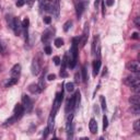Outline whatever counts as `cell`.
Listing matches in <instances>:
<instances>
[{
    "label": "cell",
    "mask_w": 140,
    "mask_h": 140,
    "mask_svg": "<svg viewBox=\"0 0 140 140\" xmlns=\"http://www.w3.org/2000/svg\"><path fill=\"white\" fill-rule=\"evenodd\" d=\"M79 41H80V38L78 37H75L74 40H72V47H71V59H69V67L70 68H74V67L76 66L77 64V59H78V44H79Z\"/></svg>",
    "instance_id": "6da1fadb"
},
{
    "label": "cell",
    "mask_w": 140,
    "mask_h": 140,
    "mask_svg": "<svg viewBox=\"0 0 140 140\" xmlns=\"http://www.w3.org/2000/svg\"><path fill=\"white\" fill-rule=\"evenodd\" d=\"M63 97H64V92H63V90H61V92H59L56 96V99H55V102H54V107L52 109V115L53 116H55L58 111V108L60 106V104H61V101H63Z\"/></svg>",
    "instance_id": "7a4b0ae2"
},
{
    "label": "cell",
    "mask_w": 140,
    "mask_h": 140,
    "mask_svg": "<svg viewBox=\"0 0 140 140\" xmlns=\"http://www.w3.org/2000/svg\"><path fill=\"white\" fill-rule=\"evenodd\" d=\"M72 119H74V114H70V116L67 119V124H66V130L68 133V138H72V132H74V123H72Z\"/></svg>",
    "instance_id": "3957f363"
},
{
    "label": "cell",
    "mask_w": 140,
    "mask_h": 140,
    "mask_svg": "<svg viewBox=\"0 0 140 140\" xmlns=\"http://www.w3.org/2000/svg\"><path fill=\"white\" fill-rule=\"evenodd\" d=\"M22 103H23V107H24V111L26 112H31L32 108H33V103L31 101V99L27 96V95H23L22 96Z\"/></svg>",
    "instance_id": "277c9868"
},
{
    "label": "cell",
    "mask_w": 140,
    "mask_h": 140,
    "mask_svg": "<svg viewBox=\"0 0 140 140\" xmlns=\"http://www.w3.org/2000/svg\"><path fill=\"white\" fill-rule=\"evenodd\" d=\"M31 70H32V74L34 76L36 75H38L40 74V71H41V64L40 61L36 58L33 59V61H32V65H31Z\"/></svg>",
    "instance_id": "5b68a950"
},
{
    "label": "cell",
    "mask_w": 140,
    "mask_h": 140,
    "mask_svg": "<svg viewBox=\"0 0 140 140\" xmlns=\"http://www.w3.org/2000/svg\"><path fill=\"white\" fill-rule=\"evenodd\" d=\"M139 83V77L138 76H130V77H127L125 79V84L128 87H132L135 84Z\"/></svg>",
    "instance_id": "8992f818"
},
{
    "label": "cell",
    "mask_w": 140,
    "mask_h": 140,
    "mask_svg": "<svg viewBox=\"0 0 140 140\" xmlns=\"http://www.w3.org/2000/svg\"><path fill=\"white\" fill-rule=\"evenodd\" d=\"M127 68H128V70H130L131 72L138 74V72L140 71V65L138 64V61H130L128 65H127Z\"/></svg>",
    "instance_id": "52a82bcc"
},
{
    "label": "cell",
    "mask_w": 140,
    "mask_h": 140,
    "mask_svg": "<svg viewBox=\"0 0 140 140\" xmlns=\"http://www.w3.org/2000/svg\"><path fill=\"white\" fill-rule=\"evenodd\" d=\"M23 114H24V107L22 104H16L14 106V116L19 119L23 116Z\"/></svg>",
    "instance_id": "ba28073f"
},
{
    "label": "cell",
    "mask_w": 140,
    "mask_h": 140,
    "mask_svg": "<svg viewBox=\"0 0 140 140\" xmlns=\"http://www.w3.org/2000/svg\"><path fill=\"white\" fill-rule=\"evenodd\" d=\"M21 74V65L16 64L13 66V68L11 69V78H19Z\"/></svg>",
    "instance_id": "9c48e42d"
},
{
    "label": "cell",
    "mask_w": 140,
    "mask_h": 140,
    "mask_svg": "<svg viewBox=\"0 0 140 140\" xmlns=\"http://www.w3.org/2000/svg\"><path fill=\"white\" fill-rule=\"evenodd\" d=\"M52 12L54 13L55 18L58 19L59 18V12H60V4H59V0H55V2L52 7Z\"/></svg>",
    "instance_id": "30bf717a"
},
{
    "label": "cell",
    "mask_w": 140,
    "mask_h": 140,
    "mask_svg": "<svg viewBox=\"0 0 140 140\" xmlns=\"http://www.w3.org/2000/svg\"><path fill=\"white\" fill-rule=\"evenodd\" d=\"M76 100H75V95L74 96H71L70 99L68 100V102H67V104H66V112L68 113V112H70V111H72L76 106Z\"/></svg>",
    "instance_id": "8fae6325"
},
{
    "label": "cell",
    "mask_w": 140,
    "mask_h": 140,
    "mask_svg": "<svg viewBox=\"0 0 140 140\" xmlns=\"http://www.w3.org/2000/svg\"><path fill=\"white\" fill-rule=\"evenodd\" d=\"M89 129L91 131V133H96L97 132V124L94 118H91L90 119V123H89Z\"/></svg>",
    "instance_id": "7c38bea8"
},
{
    "label": "cell",
    "mask_w": 140,
    "mask_h": 140,
    "mask_svg": "<svg viewBox=\"0 0 140 140\" xmlns=\"http://www.w3.org/2000/svg\"><path fill=\"white\" fill-rule=\"evenodd\" d=\"M21 29H22V24L20 23V20L18 18H14V26H13V30H14V33L16 35H20L21 33Z\"/></svg>",
    "instance_id": "4fadbf2b"
},
{
    "label": "cell",
    "mask_w": 140,
    "mask_h": 140,
    "mask_svg": "<svg viewBox=\"0 0 140 140\" xmlns=\"http://www.w3.org/2000/svg\"><path fill=\"white\" fill-rule=\"evenodd\" d=\"M76 10H77V16L79 19V18L81 16V14L83 13V11H84V3L82 1L76 3Z\"/></svg>",
    "instance_id": "5bb4252c"
},
{
    "label": "cell",
    "mask_w": 140,
    "mask_h": 140,
    "mask_svg": "<svg viewBox=\"0 0 140 140\" xmlns=\"http://www.w3.org/2000/svg\"><path fill=\"white\" fill-rule=\"evenodd\" d=\"M29 91H30L31 93H33V94H38V93L42 92V90L40 89L38 84H35V83L30 84V86H29Z\"/></svg>",
    "instance_id": "9a60e30c"
},
{
    "label": "cell",
    "mask_w": 140,
    "mask_h": 140,
    "mask_svg": "<svg viewBox=\"0 0 140 140\" xmlns=\"http://www.w3.org/2000/svg\"><path fill=\"white\" fill-rule=\"evenodd\" d=\"M100 68H101V61H100V59L94 60V61H93V76L99 75Z\"/></svg>",
    "instance_id": "2e32d148"
},
{
    "label": "cell",
    "mask_w": 140,
    "mask_h": 140,
    "mask_svg": "<svg viewBox=\"0 0 140 140\" xmlns=\"http://www.w3.org/2000/svg\"><path fill=\"white\" fill-rule=\"evenodd\" d=\"M51 30H46V31L43 33V35H42V42H43L44 44H47L48 42H49L51 40Z\"/></svg>",
    "instance_id": "e0dca14e"
},
{
    "label": "cell",
    "mask_w": 140,
    "mask_h": 140,
    "mask_svg": "<svg viewBox=\"0 0 140 140\" xmlns=\"http://www.w3.org/2000/svg\"><path fill=\"white\" fill-rule=\"evenodd\" d=\"M54 119H55V116H53V115H51L49 118H48V130H49V132H53V129H54Z\"/></svg>",
    "instance_id": "ac0fdd59"
},
{
    "label": "cell",
    "mask_w": 140,
    "mask_h": 140,
    "mask_svg": "<svg viewBox=\"0 0 140 140\" xmlns=\"http://www.w3.org/2000/svg\"><path fill=\"white\" fill-rule=\"evenodd\" d=\"M16 117L15 116H12V117H10L9 119H7L4 121V124H3V127H8V126H11L12 124H14L15 121H16Z\"/></svg>",
    "instance_id": "d6986e66"
},
{
    "label": "cell",
    "mask_w": 140,
    "mask_h": 140,
    "mask_svg": "<svg viewBox=\"0 0 140 140\" xmlns=\"http://www.w3.org/2000/svg\"><path fill=\"white\" fill-rule=\"evenodd\" d=\"M139 96L136 94V95H132L130 99H129V103L131 105H139Z\"/></svg>",
    "instance_id": "ffe728a7"
},
{
    "label": "cell",
    "mask_w": 140,
    "mask_h": 140,
    "mask_svg": "<svg viewBox=\"0 0 140 140\" xmlns=\"http://www.w3.org/2000/svg\"><path fill=\"white\" fill-rule=\"evenodd\" d=\"M69 63V58H68V54H65V56L63 58V61H61V70H65L67 65Z\"/></svg>",
    "instance_id": "44dd1931"
},
{
    "label": "cell",
    "mask_w": 140,
    "mask_h": 140,
    "mask_svg": "<svg viewBox=\"0 0 140 140\" xmlns=\"http://www.w3.org/2000/svg\"><path fill=\"white\" fill-rule=\"evenodd\" d=\"M7 23L10 29L13 30V26H14V18H12L11 15H7Z\"/></svg>",
    "instance_id": "7402d4cb"
},
{
    "label": "cell",
    "mask_w": 140,
    "mask_h": 140,
    "mask_svg": "<svg viewBox=\"0 0 140 140\" xmlns=\"http://www.w3.org/2000/svg\"><path fill=\"white\" fill-rule=\"evenodd\" d=\"M75 100H76V107H79V105H80V101H81V94L79 91H77L76 94H75Z\"/></svg>",
    "instance_id": "603a6c76"
},
{
    "label": "cell",
    "mask_w": 140,
    "mask_h": 140,
    "mask_svg": "<svg viewBox=\"0 0 140 140\" xmlns=\"http://www.w3.org/2000/svg\"><path fill=\"white\" fill-rule=\"evenodd\" d=\"M130 111L133 115H139L140 113V108H139V105H131V108Z\"/></svg>",
    "instance_id": "cb8c5ba5"
},
{
    "label": "cell",
    "mask_w": 140,
    "mask_h": 140,
    "mask_svg": "<svg viewBox=\"0 0 140 140\" xmlns=\"http://www.w3.org/2000/svg\"><path fill=\"white\" fill-rule=\"evenodd\" d=\"M66 90L68 91V92H72V91L75 90V84L72 82H68L66 83Z\"/></svg>",
    "instance_id": "d4e9b609"
},
{
    "label": "cell",
    "mask_w": 140,
    "mask_h": 140,
    "mask_svg": "<svg viewBox=\"0 0 140 140\" xmlns=\"http://www.w3.org/2000/svg\"><path fill=\"white\" fill-rule=\"evenodd\" d=\"M71 25H72V21H67L65 24H64V31L65 32H68L69 31V29L71 27Z\"/></svg>",
    "instance_id": "484cf974"
},
{
    "label": "cell",
    "mask_w": 140,
    "mask_h": 140,
    "mask_svg": "<svg viewBox=\"0 0 140 140\" xmlns=\"http://www.w3.org/2000/svg\"><path fill=\"white\" fill-rule=\"evenodd\" d=\"M82 80H83V82H87L88 81V75H87V68H86V66L82 68Z\"/></svg>",
    "instance_id": "4316f807"
},
{
    "label": "cell",
    "mask_w": 140,
    "mask_h": 140,
    "mask_svg": "<svg viewBox=\"0 0 140 140\" xmlns=\"http://www.w3.org/2000/svg\"><path fill=\"white\" fill-rule=\"evenodd\" d=\"M64 45V41H63V38H60V37H58V38H56L55 40V46L56 47H61Z\"/></svg>",
    "instance_id": "83f0119b"
},
{
    "label": "cell",
    "mask_w": 140,
    "mask_h": 140,
    "mask_svg": "<svg viewBox=\"0 0 140 140\" xmlns=\"http://www.w3.org/2000/svg\"><path fill=\"white\" fill-rule=\"evenodd\" d=\"M38 87H40V89L43 91L44 90V88H45V82H44V76H42L41 78H40V82H38Z\"/></svg>",
    "instance_id": "f1b7e54d"
},
{
    "label": "cell",
    "mask_w": 140,
    "mask_h": 140,
    "mask_svg": "<svg viewBox=\"0 0 140 140\" xmlns=\"http://www.w3.org/2000/svg\"><path fill=\"white\" fill-rule=\"evenodd\" d=\"M16 82H18V79H16V78H11L10 80H9V82L5 84V87L9 88V87H11V86H13V84H15Z\"/></svg>",
    "instance_id": "f546056e"
},
{
    "label": "cell",
    "mask_w": 140,
    "mask_h": 140,
    "mask_svg": "<svg viewBox=\"0 0 140 140\" xmlns=\"http://www.w3.org/2000/svg\"><path fill=\"white\" fill-rule=\"evenodd\" d=\"M100 102H101V107H102V109H105V108H106V101H105V97H104V96H100Z\"/></svg>",
    "instance_id": "4dcf8cb0"
},
{
    "label": "cell",
    "mask_w": 140,
    "mask_h": 140,
    "mask_svg": "<svg viewBox=\"0 0 140 140\" xmlns=\"http://www.w3.org/2000/svg\"><path fill=\"white\" fill-rule=\"evenodd\" d=\"M107 126H108V119L106 116H103V129H104V131L107 128Z\"/></svg>",
    "instance_id": "1f68e13d"
},
{
    "label": "cell",
    "mask_w": 140,
    "mask_h": 140,
    "mask_svg": "<svg viewBox=\"0 0 140 140\" xmlns=\"http://www.w3.org/2000/svg\"><path fill=\"white\" fill-rule=\"evenodd\" d=\"M133 129H135L136 131H139L140 130V120L137 119L135 123H133Z\"/></svg>",
    "instance_id": "d6a6232c"
},
{
    "label": "cell",
    "mask_w": 140,
    "mask_h": 140,
    "mask_svg": "<svg viewBox=\"0 0 140 140\" xmlns=\"http://www.w3.org/2000/svg\"><path fill=\"white\" fill-rule=\"evenodd\" d=\"M29 24H30V20L27 19H24L23 21H22V27H24L25 30H27V27H29Z\"/></svg>",
    "instance_id": "836d02e7"
},
{
    "label": "cell",
    "mask_w": 140,
    "mask_h": 140,
    "mask_svg": "<svg viewBox=\"0 0 140 140\" xmlns=\"http://www.w3.org/2000/svg\"><path fill=\"white\" fill-rule=\"evenodd\" d=\"M131 89H132V91H133V92H135L136 94H138V93L140 92V86H139V83H138V84H135V86H132Z\"/></svg>",
    "instance_id": "e575fe53"
},
{
    "label": "cell",
    "mask_w": 140,
    "mask_h": 140,
    "mask_svg": "<svg viewBox=\"0 0 140 140\" xmlns=\"http://www.w3.org/2000/svg\"><path fill=\"white\" fill-rule=\"evenodd\" d=\"M96 44H97V37H94L93 43H92V54H95V48H96Z\"/></svg>",
    "instance_id": "d590c367"
},
{
    "label": "cell",
    "mask_w": 140,
    "mask_h": 140,
    "mask_svg": "<svg viewBox=\"0 0 140 140\" xmlns=\"http://www.w3.org/2000/svg\"><path fill=\"white\" fill-rule=\"evenodd\" d=\"M60 61H61V60H60V58L58 57V56H55L54 57V63H55V65H60Z\"/></svg>",
    "instance_id": "8d00e7d4"
},
{
    "label": "cell",
    "mask_w": 140,
    "mask_h": 140,
    "mask_svg": "<svg viewBox=\"0 0 140 140\" xmlns=\"http://www.w3.org/2000/svg\"><path fill=\"white\" fill-rule=\"evenodd\" d=\"M135 24H136L137 27H140V18L139 16H137L135 19Z\"/></svg>",
    "instance_id": "74e56055"
},
{
    "label": "cell",
    "mask_w": 140,
    "mask_h": 140,
    "mask_svg": "<svg viewBox=\"0 0 140 140\" xmlns=\"http://www.w3.org/2000/svg\"><path fill=\"white\" fill-rule=\"evenodd\" d=\"M45 53H46L47 55H51V54H52V48H51L49 46H46V47H45Z\"/></svg>",
    "instance_id": "f35d334b"
},
{
    "label": "cell",
    "mask_w": 140,
    "mask_h": 140,
    "mask_svg": "<svg viewBox=\"0 0 140 140\" xmlns=\"http://www.w3.org/2000/svg\"><path fill=\"white\" fill-rule=\"evenodd\" d=\"M60 77H63V78H67V77H68V74L66 72V70H61V71H60Z\"/></svg>",
    "instance_id": "ab89813d"
},
{
    "label": "cell",
    "mask_w": 140,
    "mask_h": 140,
    "mask_svg": "<svg viewBox=\"0 0 140 140\" xmlns=\"http://www.w3.org/2000/svg\"><path fill=\"white\" fill-rule=\"evenodd\" d=\"M47 79H48V80H49V81H52V80H55V79H56V76H55V75H48L47 76Z\"/></svg>",
    "instance_id": "60d3db41"
},
{
    "label": "cell",
    "mask_w": 140,
    "mask_h": 140,
    "mask_svg": "<svg viewBox=\"0 0 140 140\" xmlns=\"http://www.w3.org/2000/svg\"><path fill=\"white\" fill-rule=\"evenodd\" d=\"M24 4V0H18L16 1V7H22Z\"/></svg>",
    "instance_id": "b9f144b4"
},
{
    "label": "cell",
    "mask_w": 140,
    "mask_h": 140,
    "mask_svg": "<svg viewBox=\"0 0 140 140\" xmlns=\"http://www.w3.org/2000/svg\"><path fill=\"white\" fill-rule=\"evenodd\" d=\"M44 22H45L46 24H49V23L52 22V19H51L49 16H45V18H44Z\"/></svg>",
    "instance_id": "7bdbcfd3"
},
{
    "label": "cell",
    "mask_w": 140,
    "mask_h": 140,
    "mask_svg": "<svg viewBox=\"0 0 140 140\" xmlns=\"http://www.w3.org/2000/svg\"><path fill=\"white\" fill-rule=\"evenodd\" d=\"M75 81H76L77 83H79V82H80V75H79L78 72H77V74H76V76H75Z\"/></svg>",
    "instance_id": "ee69618b"
},
{
    "label": "cell",
    "mask_w": 140,
    "mask_h": 140,
    "mask_svg": "<svg viewBox=\"0 0 140 140\" xmlns=\"http://www.w3.org/2000/svg\"><path fill=\"white\" fill-rule=\"evenodd\" d=\"M131 37H132L133 40H138V38H139V34H138L137 32H135V33H132V35H131Z\"/></svg>",
    "instance_id": "f6af8a7d"
},
{
    "label": "cell",
    "mask_w": 140,
    "mask_h": 140,
    "mask_svg": "<svg viewBox=\"0 0 140 140\" xmlns=\"http://www.w3.org/2000/svg\"><path fill=\"white\" fill-rule=\"evenodd\" d=\"M106 4L108 5V7H111V5L114 4V0H106Z\"/></svg>",
    "instance_id": "bcb514c9"
},
{
    "label": "cell",
    "mask_w": 140,
    "mask_h": 140,
    "mask_svg": "<svg viewBox=\"0 0 140 140\" xmlns=\"http://www.w3.org/2000/svg\"><path fill=\"white\" fill-rule=\"evenodd\" d=\"M34 2H35V0H26V3L30 5V7H32Z\"/></svg>",
    "instance_id": "7dc6e473"
},
{
    "label": "cell",
    "mask_w": 140,
    "mask_h": 140,
    "mask_svg": "<svg viewBox=\"0 0 140 140\" xmlns=\"http://www.w3.org/2000/svg\"><path fill=\"white\" fill-rule=\"evenodd\" d=\"M48 132H49V130H48V128L44 129V132H43V137H44V138H46V137H47V135H48Z\"/></svg>",
    "instance_id": "c3c4849f"
},
{
    "label": "cell",
    "mask_w": 140,
    "mask_h": 140,
    "mask_svg": "<svg viewBox=\"0 0 140 140\" xmlns=\"http://www.w3.org/2000/svg\"><path fill=\"white\" fill-rule=\"evenodd\" d=\"M102 14L104 15L105 14V3L102 2Z\"/></svg>",
    "instance_id": "681fc988"
},
{
    "label": "cell",
    "mask_w": 140,
    "mask_h": 140,
    "mask_svg": "<svg viewBox=\"0 0 140 140\" xmlns=\"http://www.w3.org/2000/svg\"><path fill=\"white\" fill-rule=\"evenodd\" d=\"M0 52H1L2 54H4V49H3V47H2V44H1V42H0Z\"/></svg>",
    "instance_id": "f907efd6"
},
{
    "label": "cell",
    "mask_w": 140,
    "mask_h": 140,
    "mask_svg": "<svg viewBox=\"0 0 140 140\" xmlns=\"http://www.w3.org/2000/svg\"><path fill=\"white\" fill-rule=\"evenodd\" d=\"M99 2H100V0H96L95 1V8L97 9V7H99Z\"/></svg>",
    "instance_id": "816d5d0a"
},
{
    "label": "cell",
    "mask_w": 140,
    "mask_h": 140,
    "mask_svg": "<svg viewBox=\"0 0 140 140\" xmlns=\"http://www.w3.org/2000/svg\"><path fill=\"white\" fill-rule=\"evenodd\" d=\"M74 1H75V4H76V3H78V2H80L81 0H74Z\"/></svg>",
    "instance_id": "f5cc1de1"
},
{
    "label": "cell",
    "mask_w": 140,
    "mask_h": 140,
    "mask_svg": "<svg viewBox=\"0 0 140 140\" xmlns=\"http://www.w3.org/2000/svg\"><path fill=\"white\" fill-rule=\"evenodd\" d=\"M0 7H1V5H0Z\"/></svg>",
    "instance_id": "db71d44e"
}]
</instances>
